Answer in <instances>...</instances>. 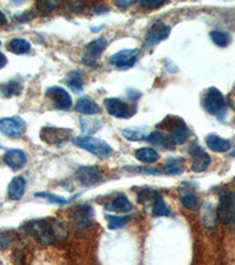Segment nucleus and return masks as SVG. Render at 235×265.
<instances>
[{
    "label": "nucleus",
    "mask_w": 235,
    "mask_h": 265,
    "mask_svg": "<svg viewBox=\"0 0 235 265\" xmlns=\"http://www.w3.org/2000/svg\"><path fill=\"white\" fill-rule=\"evenodd\" d=\"M94 218V211L91 205L87 204H79L73 207V210L69 213V219L74 225L77 231H84L90 228Z\"/></svg>",
    "instance_id": "6e6552de"
},
{
    "label": "nucleus",
    "mask_w": 235,
    "mask_h": 265,
    "mask_svg": "<svg viewBox=\"0 0 235 265\" xmlns=\"http://www.w3.org/2000/svg\"><path fill=\"white\" fill-rule=\"evenodd\" d=\"M107 220H109V229L110 230H118L122 229L128 222L127 217H119V216H106Z\"/></svg>",
    "instance_id": "72a5a7b5"
},
{
    "label": "nucleus",
    "mask_w": 235,
    "mask_h": 265,
    "mask_svg": "<svg viewBox=\"0 0 235 265\" xmlns=\"http://www.w3.org/2000/svg\"><path fill=\"white\" fill-rule=\"evenodd\" d=\"M104 105L111 116L120 119L131 118L138 111V106L135 104L125 103L119 98H106L104 100Z\"/></svg>",
    "instance_id": "423d86ee"
},
{
    "label": "nucleus",
    "mask_w": 235,
    "mask_h": 265,
    "mask_svg": "<svg viewBox=\"0 0 235 265\" xmlns=\"http://www.w3.org/2000/svg\"><path fill=\"white\" fill-rule=\"evenodd\" d=\"M0 265H4V264H2V263H1V262H0Z\"/></svg>",
    "instance_id": "a18cd8bd"
},
{
    "label": "nucleus",
    "mask_w": 235,
    "mask_h": 265,
    "mask_svg": "<svg viewBox=\"0 0 235 265\" xmlns=\"http://www.w3.org/2000/svg\"><path fill=\"white\" fill-rule=\"evenodd\" d=\"M0 24H2V25L7 24V18H6V15L2 13L1 11H0Z\"/></svg>",
    "instance_id": "37998d69"
},
{
    "label": "nucleus",
    "mask_w": 235,
    "mask_h": 265,
    "mask_svg": "<svg viewBox=\"0 0 235 265\" xmlns=\"http://www.w3.org/2000/svg\"><path fill=\"white\" fill-rule=\"evenodd\" d=\"M46 97L52 100L53 106H55L57 110L67 111L73 105L71 94H69L65 88L60 86H51L47 88Z\"/></svg>",
    "instance_id": "ddd939ff"
},
{
    "label": "nucleus",
    "mask_w": 235,
    "mask_h": 265,
    "mask_svg": "<svg viewBox=\"0 0 235 265\" xmlns=\"http://www.w3.org/2000/svg\"><path fill=\"white\" fill-rule=\"evenodd\" d=\"M107 45H109V42H107L104 37H99L88 43L87 45L84 47V52H82V64L90 66V67L97 66L98 62H99L101 55H103L105 50H106Z\"/></svg>",
    "instance_id": "0eeeda50"
},
{
    "label": "nucleus",
    "mask_w": 235,
    "mask_h": 265,
    "mask_svg": "<svg viewBox=\"0 0 235 265\" xmlns=\"http://www.w3.org/2000/svg\"><path fill=\"white\" fill-rule=\"evenodd\" d=\"M106 207H107V210L116 211V212L118 213H128L133 210L132 203L128 200V198H127L123 194L117 195Z\"/></svg>",
    "instance_id": "412c9836"
},
{
    "label": "nucleus",
    "mask_w": 235,
    "mask_h": 265,
    "mask_svg": "<svg viewBox=\"0 0 235 265\" xmlns=\"http://www.w3.org/2000/svg\"><path fill=\"white\" fill-rule=\"evenodd\" d=\"M133 4H134V1H127V0H122V1H116V6H118V7H120V8H126Z\"/></svg>",
    "instance_id": "ea45409f"
},
{
    "label": "nucleus",
    "mask_w": 235,
    "mask_h": 265,
    "mask_svg": "<svg viewBox=\"0 0 235 265\" xmlns=\"http://www.w3.org/2000/svg\"><path fill=\"white\" fill-rule=\"evenodd\" d=\"M217 217L222 224L231 225L235 223V194L231 191L222 192L219 199Z\"/></svg>",
    "instance_id": "39448f33"
},
{
    "label": "nucleus",
    "mask_w": 235,
    "mask_h": 265,
    "mask_svg": "<svg viewBox=\"0 0 235 265\" xmlns=\"http://www.w3.org/2000/svg\"><path fill=\"white\" fill-rule=\"evenodd\" d=\"M152 214L154 217H164V216H170L171 209L168 207L166 201L164 200L163 196L158 192V195L155 196L153 203H152Z\"/></svg>",
    "instance_id": "393cba45"
},
{
    "label": "nucleus",
    "mask_w": 235,
    "mask_h": 265,
    "mask_svg": "<svg viewBox=\"0 0 235 265\" xmlns=\"http://www.w3.org/2000/svg\"><path fill=\"white\" fill-rule=\"evenodd\" d=\"M188 152L192 156V171L200 173L204 172L211 165L212 158L199 145H192L188 149Z\"/></svg>",
    "instance_id": "dca6fc26"
},
{
    "label": "nucleus",
    "mask_w": 235,
    "mask_h": 265,
    "mask_svg": "<svg viewBox=\"0 0 235 265\" xmlns=\"http://www.w3.org/2000/svg\"><path fill=\"white\" fill-rule=\"evenodd\" d=\"M0 45H1V42H0Z\"/></svg>",
    "instance_id": "49530a36"
},
{
    "label": "nucleus",
    "mask_w": 235,
    "mask_h": 265,
    "mask_svg": "<svg viewBox=\"0 0 235 265\" xmlns=\"http://www.w3.org/2000/svg\"><path fill=\"white\" fill-rule=\"evenodd\" d=\"M206 145L209 150L214 151L218 153H224L230 151L231 149V141L225 139V138L219 137L217 134H208L206 137Z\"/></svg>",
    "instance_id": "4be33fe9"
},
{
    "label": "nucleus",
    "mask_w": 235,
    "mask_h": 265,
    "mask_svg": "<svg viewBox=\"0 0 235 265\" xmlns=\"http://www.w3.org/2000/svg\"><path fill=\"white\" fill-rule=\"evenodd\" d=\"M74 178L85 188H92L104 181V176L98 166H81L74 173Z\"/></svg>",
    "instance_id": "f8f14e48"
},
{
    "label": "nucleus",
    "mask_w": 235,
    "mask_h": 265,
    "mask_svg": "<svg viewBox=\"0 0 235 265\" xmlns=\"http://www.w3.org/2000/svg\"><path fill=\"white\" fill-rule=\"evenodd\" d=\"M33 18H36V14H34L32 11H26L24 12L23 14L19 15L18 21H20V23H26V21H30Z\"/></svg>",
    "instance_id": "58836bf2"
},
{
    "label": "nucleus",
    "mask_w": 235,
    "mask_h": 265,
    "mask_svg": "<svg viewBox=\"0 0 235 265\" xmlns=\"http://www.w3.org/2000/svg\"><path fill=\"white\" fill-rule=\"evenodd\" d=\"M4 162L8 168H11L12 170H20L21 168H24L27 163V156L26 153L24 152L23 150L19 149H11L7 150L2 157Z\"/></svg>",
    "instance_id": "f3484780"
},
{
    "label": "nucleus",
    "mask_w": 235,
    "mask_h": 265,
    "mask_svg": "<svg viewBox=\"0 0 235 265\" xmlns=\"http://www.w3.org/2000/svg\"><path fill=\"white\" fill-rule=\"evenodd\" d=\"M66 84L72 92L80 93L84 88V78H82L81 71L73 70L69 72L66 78Z\"/></svg>",
    "instance_id": "5701e85b"
},
{
    "label": "nucleus",
    "mask_w": 235,
    "mask_h": 265,
    "mask_svg": "<svg viewBox=\"0 0 235 265\" xmlns=\"http://www.w3.org/2000/svg\"><path fill=\"white\" fill-rule=\"evenodd\" d=\"M7 64V58H6V56L4 53L0 52V68H2L4 66Z\"/></svg>",
    "instance_id": "a19ab883"
},
{
    "label": "nucleus",
    "mask_w": 235,
    "mask_h": 265,
    "mask_svg": "<svg viewBox=\"0 0 235 265\" xmlns=\"http://www.w3.org/2000/svg\"><path fill=\"white\" fill-rule=\"evenodd\" d=\"M101 9H107V8L105 7V6H95V7L93 8V12L97 14H103L104 12L101 11Z\"/></svg>",
    "instance_id": "79ce46f5"
},
{
    "label": "nucleus",
    "mask_w": 235,
    "mask_h": 265,
    "mask_svg": "<svg viewBox=\"0 0 235 265\" xmlns=\"http://www.w3.org/2000/svg\"><path fill=\"white\" fill-rule=\"evenodd\" d=\"M231 157H233V158H235V149L231 152Z\"/></svg>",
    "instance_id": "c03bdc74"
},
{
    "label": "nucleus",
    "mask_w": 235,
    "mask_h": 265,
    "mask_svg": "<svg viewBox=\"0 0 235 265\" xmlns=\"http://www.w3.org/2000/svg\"><path fill=\"white\" fill-rule=\"evenodd\" d=\"M212 42L219 47H227L231 44V36L228 32L221 30H213L209 33Z\"/></svg>",
    "instance_id": "c85d7f7f"
},
{
    "label": "nucleus",
    "mask_w": 235,
    "mask_h": 265,
    "mask_svg": "<svg viewBox=\"0 0 235 265\" xmlns=\"http://www.w3.org/2000/svg\"><path fill=\"white\" fill-rule=\"evenodd\" d=\"M139 55L140 51L138 49H123L111 56L110 63L119 70H128L138 62Z\"/></svg>",
    "instance_id": "9b49d317"
},
{
    "label": "nucleus",
    "mask_w": 235,
    "mask_h": 265,
    "mask_svg": "<svg viewBox=\"0 0 235 265\" xmlns=\"http://www.w3.org/2000/svg\"><path fill=\"white\" fill-rule=\"evenodd\" d=\"M157 195L158 191L153 190V189H141V190L138 192V201L142 205L152 204Z\"/></svg>",
    "instance_id": "473e14b6"
},
{
    "label": "nucleus",
    "mask_w": 235,
    "mask_h": 265,
    "mask_svg": "<svg viewBox=\"0 0 235 265\" xmlns=\"http://www.w3.org/2000/svg\"><path fill=\"white\" fill-rule=\"evenodd\" d=\"M37 9L43 12V13H50V12L55 11L60 6V2L58 1H38L37 2Z\"/></svg>",
    "instance_id": "f704fd0d"
},
{
    "label": "nucleus",
    "mask_w": 235,
    "mask_h": 265,
    "mask_svg": "<svg viewBox=\"0 0 235 265\" xmlns=\"http://www.w3.org/2000/svg\"><path fill=\"white\" fill-rule=\"evenodd\" d=\"M134 156L139 162L145 164H152L159 159V153L157 152V150L152 149V147H140V149L135 151Z\"/></svg>",
    "instance_id": "a878e982"
},
{
    "label": "nucleus",
    "mask_w": 235,
    "mask_h": 265,
    "mask_svg": "<svg viewBox=\"0 0 235 265\" xmlns=\"http://www.w3.org/2000/svg\"><path fill=\"white\" fill-rule=\"evenodd\" d=\"M165 4H166V1H164V0H147V1L144 0V1L139 2V5H140L141 7L147 9H157L161 7V6H164Z\"/></svg>",
    "instance_id": "c9c22d12"
},
{
    "label": "nucleus",
    "mask_w": 235,
    "mask_h": 265,
    "mask_svg": "<svg viewBox=\"0 0 235 265\" xmlns=\"http://www.w3.org/2000/svg\"><path fill=\"white\" fill-rule=\"evenodd\" d=\"M127 170H134L135 172H139V173H145V175H161V172H159L158 169H154V168H135V166H129V168H126Z\"/></svg>",
    "instance_id": "e433bc0d"
},
{
    "label": "nucleus",
    "mask_w": 235,
    "mask_h": 265,
    "mask_svg": "<svg viewBox=\"0 0 235 265\" xmlns=\"http://www.w3.org/2000/svg\"><path fill=\"white\" fill-rule=\"evenodd\" d=\"M25 188H26V181L24 177L17 176L9 182L7 188V196L11 200H20L24 197Z\"/></svg>",
    "instance_id": "6ab92c4d"
},
{
    "label": "nucleus",
    "mask_w": 235,
    "mask_h": 265,
    "mask_svg": "<svg viewBox=\"0 0 235 265\" xmlns=\"http://www.w3.org/2000/svg\"><path fill=\"white\" fill-rule=\"evenodd\" d=\"M164 123H166V125L160 123L159 128H167L168 130H170L168 135H170V138L176 145L183 144L189 138L190 130L188 129V126L186 125V123L181 118H179V117L168 116L164 121Z\"/></svg>",
    "instance_id": "20e7f679"
},
{
    "label": "nucleus",
    "mask_w": 235,
    "mask_h": 265,
    "mask_svg": "<svg viewBox=\"0 0 235 265\" xmlns=\"http://www.w3.org/2000/svg\"><path fill=\"white\" fill-rule=\"evenodd\" d=\"M7 49L14 55H25L31 51V44L24 38H13L8 42Z\"/></svg>",
    "instance_id": "b1692460"
},
{
    "label": "nucleus",
    "mask_w": 235,
    "mask_h": 265,
    "mask_svg": "<svg viewBox=\"0 0 235 265\" xmlns=\"http://www.w3.org/2000/svg\"><path fill=\"white\" fill-rule=\"evenodd\" d=\"M75 110L79 113L85 116H93L100 112V106L88 96H82L79 98L77 104H75Z\"/></svg>",
    "instance_id": "aec40b11"
},
{
    "label": "nucleus",
    "mask_w": 235,
    "mask_h": 265,
    "mask_svg": "<svg viewBox=\"0 0 235 265\" xmlns=\"http://www.w3.org/2000/svg\"><path fill=\"white\" fill-rule=\"evenodd\" d=\"M202 105H204L206 112L218 117V118H221V116H225V113L227 111V103L226 99H225V96L217 87H209L206 91Z\"/></svg>",
    "instance_id": "7ed1b4c3"
},
{
    "label": "nucleus",
    "mask_w": 235,
    "mask_h": 265,
    "mask_svg": "<svg viewBox=\"0 0 235 265\" xmlns=\"http://www.w3.org/2000/svg\"><path fill=\"white\" fill-rule=\"evenodd\" d=\"M122 137L129 141H141L146 140L149 133L146 132L145 128H127L121 131Z\"/></svg>",
    "instance_id": "bb28decb"
},
{
    "label": "nucleus",
    "mask_w": 235,
    "mask_h": 265,
    "mask_svg": "<svg viewBox=\"0 0 235 265\" xmlns=\"http://www.w3.org/2000/svg\"><path fill=\"white\" fill-rule=\"evenodd\" d=\"M23 230L36 238V241L43 247H49L58 237L62 239V237H66L67 235V231L61 223L56 219L47 218L28 220L24 224Z\"/></svg>",
    "instance_id": "f257e3e1"
},
{
    "label": "nucleus",
    "mask_w": 235,
    "mask_h": 265,
    "mask_svg": "<svg viewBox=\"0 0 235 265\" xmlns=\"http://www.w3.org/2000/svg\"><path fill=\"white\" fill-rule=\"evenodd\" d=\"M79 122H80V128L82 132L86 134H93L103 128V122H101L100 119L80 118Z\"/></svg>",
    "instance_id": "cd10ccee"
},
{
    "label": "nucleus",
    "mask_w": 235,
    "mask_h": 265,
    "mask_svg": "<svg viewBox=\"0 0 235 265\" xmlns=\"http://www.w3.org/2000/svg\"><path fill=\"white\" fill-rule=\"evenodd\" d=\"M21 92H23V86H21V84L17 80L8 81L7 84L2 85V87H1L2 96L6 97V98L17 97Z\"/></svg>",
    "instance_id": "c756f323"
},
{
    "label": "nucleus",
    "mask_w": 235,
    "mask_h": 265,
    "mask_svg": "<svg viewBox=\"0 0 235 265\" xmlns=\"http://www.w3.org/2000/svg\"><path fill=\"white\" fill-rule=\"evenodd\" d=\"M9 245H11V237H9L7 233L0 232V250L7 249Z\"/></svg>",
    "instance_id": "4c0bfd02"
},
{
    "label": "nucleus",
    "mask_w": 235,
    "mask_h": 265,
    "mask_svg": "<svg viewBox=\"0 0 235 265\" xmlns=\"http://www.w3.org/2000/svg\"><path fill=\"white\" fill-rule=\"evenodd\" d=\"M73 131L69 129H60L47 126L44 128L40 132L41 140H44L47 144H62L71 139Z\"/></svg>",
    "instance_id": "4468645a"
},
{
    "label": "nucleus",
    "mask_w": 235,
    "mask_h": 265,
    "mask_svg": "<svg viewBox=\"0 0 235 265\" xmlns=\"http://www.w3.org/2000/svg\"><path fill=\"white\" fill-rule=\"evenodd\" d=\"M26 132V123L21 117H6L0 119V133L8 138H20Z\"/></svg>",
    "instance_id": "1a4fd4ad"
},
{
    "label": "nucleus",
    "mask_w": 235,
    "mask_h": 265,
    "mask_svg": "<svg viewBox=\"0 0 235 265\" xmlns=\"http://www.w3.org/2000/svg\"><path fill=\"white\" fill-rule=\"evenodd\" d=\"M73 145L79 147V149L86 150L92 154H94L98 158L105 159L109 158L113 154V149L110 144L99 138L92 137V135H84V137H75L72 140Z\"/></svg>",
    "instance_id": "f03ea898"
},
{
    "label": "nucleus",
    "mask_w": 235,
    "mask_h": 265,
    "mask_svg": "<svg viewBox=\"0 0 235 265\" xmlns=\"http://www.w3.org/2000/svg\"><path fill=\"white\" fill-rule=\"evenodd\" d=\"M182 171V159L181 158H168L166 163H165V173H168V175H181Z\"/></svg>",
    "instance_id": "7c9ffc66"
},
{
    "label": "nucleus",
    "mask_w": 235,
    "mask_h": 265,
    "mask_svg": "<svg viewBox=\"0 0 235 265\" xmlns=\"http://www.w3.org/2000/svg\"><path fill=\"white\" fill-rule=\"evenodd\" d=\"M146 140L152 145H154V146L160 147V149L173 150L174 147H176V144L171 139L170 135L161 131L151 132V133L147 135V138H146Z\"/></svg>",
    "instance_id": "a211bd4d"
},
{
    "label": "nucleus",
    "mask_w": 235,
    "mask_h": 265,
    "mask_svg": "<svg viewBox=\"0 0 235 265\" xmlns=\"http://www.w3.org/2000/svg\"><path fill=\"white\" fill-rule=\"evenodd\" d=\"M34 196H36V197L44 198V199L49 200L50 203H55V204H67L71 200H73V198H65L61 197V196L51 194V192H38V194H36Z\"/></svg>",
    "instance_id": "2f4dec72"
},
{
    "label": "nucleus",
    "mask_w": 235,
    "mask_h": 265,
    "mask_svg": "<svg viewBox=\"0 0 235 265\" xmlns=\"http://www.w3.org/2000/svg\"><path fill=\"white\" fill-rule=\"evenodd\" d=\"M180 203L187 210H198L200 207V199L194 191V184L189 182L182 183L179 186Z\"/></svg>",
    "instance_id": "2eb2a0df"
},
{
    "label": "nucleus",
    "mask_w": 235,
    "mask_h": 265,
    "mask_svg": "<svg viewBox=\"0 0 235 265\" xmlns=\"http://www.w3.org/2000/svg\"><path fill=\"white\" fill-rule=\"evenodd\" d=\"M171 28L170 25L164 23L163 20H157L155 23L152 24V26L148 28L145 36V44L146 47H153L158 45L159 43L166 40L170 37Z\"/></svg>",
    "instance_id": "9d476101"
}]
</instances>
